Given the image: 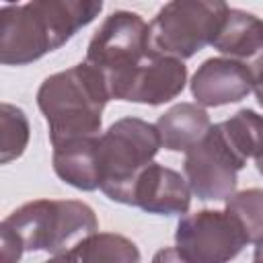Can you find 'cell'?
<instances>
[{
  "mask_svg": "<svg viewBox=\"0 0 263 263\" xmlns=\"http://www.w3.org/2000/svg\"><path fill=\"white\" fill-rule=\"evenodd\" d=\"M162 148L158 129L140 117H121L99 138L101 191L117 203L132 205L140 173Z\"/></svg>",
  "mask_w": 263,
  "mask_h": 263,
  "instance_id": "cell-4",
  "label": "cell"
},
{
  "mask_svg": "<svg viewBox=\"0 0 263 263\" xmlns=\"http://www.w3.org/2000/svg\"><path fill=\"white\" fill-rule=\"evenodd\" d=\"M175 242L189 263H230L249 238L226 210H199L179 220Z\"/></svg>",
  "mask_w": 263,
  "mask_h": 263,
  "instance_id": "cell-7",
  "label": "cell"
},
{
  "mask_svg": "<svg viewBox=\"0 0 263 263\" xmlns=\"http://www.w3.org/2000/svg\"><path fill=\"white\" fill-rule=\"evenodd\" d=\"M29 119L25 111L16 105H0V162L8 164L16 160L29 144Z\"/></svg>",
  "mask_w": 263,
  "mask_h": 263,
  "instance_id": "cell-17",
  "label": "cell"
},
{
  "mask_svg": "<svg viewBox=\"0 0 263 263\" xmlns=\"http://www.w3.org/2000/svg\"><path fill=\"white\" fill-rule=\"evenodd\" d=\"M107 101L111 97L105 78L86 62L47 76L37 90V105L47 121L51 146L101 136Z\"/></svg>",
  "mask_w": 263,
  "mask_h": 263,
  "instance_id": "cell-2",
  "label": "cell"
},
{
  "mask_svg": "<svg viewBox=\"0 0 263 263\" xmlns=\"http://www.w3.org/2000/svg\"><path fill=\"white\" fill-rule=\"evenodd\" d=\"M132 205L160 216L185 214L191 205V189L181 173L164 164L150 162L134 185Z\"/></svg>",
  "mask_w": 263,
  "mask_h": 263,
  "instance_id": "cell-11",
  "label": "cell"
},
{
  "mask_svg": "<svg viewBox=\"0 0 263 263\" xmlns=\"http://www.w3.org/2000/svg\"><path fill=\"white\" fill-rule=\"evenodd\" d=\"M255 78L247 66L230 58L205 60L191 78V95L199 107H222L247 99Z\"/></svg>",
  "mask_w": 263,
  "mask_h": 263,
  "instance_id": "cell-10",
  "label": "cell"
},
{
  "mask_svg": "<svg viewBox=\"0 0 263 263\" xmlns=\"http://www.w3.org/2000/svg\"><path fill=\"white\" fill-rule=\"evenodd\" d=\"M253 263H263V238L259 242H255V255H253Z\"/></svg>",
  "mask_w": 263,
  "mask_h": 263,
  "instance_id": "cell-22",
  "label": "cell"
},
{
  "mask_svg": "<svg viewBox=\"0 0 263 263\" xmlns=\"http://www.w3.org/2000/svg\"><path fill=\"white\" fill-rule=\"evenodd\" d=\"M148 27L150 25L138 12L115 10L88 41L84 62L101 72L109 92L150 51Z\"/></svg>",
  "mask_w": 263,
  "mask_h": 263,
  "instance_id": "cell-6",
  "label": "cell"
},
{
  "mask_svg": "<svg viewBox=\"0 0 263 263\" xmlns=\"http://www.w3.org/2000/svg\"><path fill=\"white\" fill-rule=\"evenodd\" d=\"M0 238H2V251H0V257H2V263H18L21 257H23V242L21 238L14 234L12 228H8L4 222L0 226Z\"/></svg>",
  "mask_w": 263,
  "mask_h": 263,
  "instance_id": "cell-19",
  "label": "cell"
},
{
  "mask_svg": "<svg viewBox=\"0 0 263 263\" xmlns=\"http://www.w3.org/2000/svg\"><path fill=\"white\" fill-rule=\"evenodd\" d=\"M220 125L240 158L257 160L263 156V115H257L251 109H240Z\"/></svg>",
  "mask_w": 263,
  "mask_h": 263,
  "instance_id": "cell-16",
  "label": "cell"
},
{
  "mask_svg": "<svg viewBox=\"0 0 263 263\" xmlns=\"http://www.w3.org/2000/svg\"><path fill=\"white\" fill-rule=\"evenodd\" d=\"M103 2L33 0L4 4L0 10V62L25 66L62 47L78 29L92 23Z\"/></svg>",
  "mask_w": 263,
  "mask_h": 263,
  "instance_id": "cell-1",
  "label": "cell"
},
{
  "mask_svg": "<svg viewBox=\"0 0 263 263\" xmlns=\"http://www.w3.org/2000/svg\"><path fill=\"white\" fill-rule=\"evenodd\" d=\"M247 160L226 140L222 125L216 123L210 127L205 138L185 152V179L191 193L197 199H228L236 189V175L245 168Z\"/></svg>",
  "mask_w": 263,
  "mask_h": 263,
  "instance_id": "cell-8",
  "label": "cell"
},
{
  "mask_svg": "<svg viewBox=\"0 0 263 263\" xmlns=\"http://www.w3.org/2000/svg\"><path fill=\"white\" fill-rule=\"evenodd\" d=\"M226 212L238 220L249 242H259L263 238V189L253 187L234 191L226 199Z\"/></svg>",
  "mask_w": 263,
  "mask_h": 263,
  "instance_id": "cell-18",
  "label": "cell"
},
{
  "mask_svg": "<svg viewBox=\"0 0 263 263\" xmlns=\"http://www.w3.org/2000/svg\"><path fill=\"white\" fill-rule=\"evenodd\" d=\"M212 47L247 66L255 80L263 74V21L259 16L228 8Z\"/></svg>",
  "mask_w": 263,
  "mask_h": 263,
  "instance_id": "cell-12",
  "label": "cell"
},
{
  "mask_svg": "<svg viewBox=\"0 0 263 263\" xmlns=\"http://www.w3.org/2000/svg\"><path fill=\"white\" fill-rule=\"evenodd\" d=\"M228 4L212 0H173L166 2L150 23L148 47L154 53L187 60L205 45H212Z\"/></svg>",
  "mask_w": 263,
  "mask_h": 263,
  "instance_id": "cell-5",
  "label": "cell"
},
{
  "mask_svg": "<svg viewBox=\"0 0 263 263\" xmlns=\"http://www.w3.org/2000/svg\"><path fill=\"white\" fill-rule=\"evenodd\" d=\"M187 82V66L168 55L148 51L142 62L125 74L113 88L111 99L142 103V105H162L177 99Z\"/></svg>",
  "mask_w": 263,
  "mask_h": 263,
  "instance_id": "cell-9",
  "label": "cell"
},
{
  "mask_svg": "<svg viewBox=\"0 0 263 263\" xmlns=\"http://www.w3.org/2000/svg\"><path fill=\"white\" fill-rule=\"evenodd\" d=\"M21 238L25 251L70 253L84 238L99 232L95 210L78 199H35L2 220Z\"/></svg>",
  "mask_w": 263,
  "mask_h": 263,
  "instance_id": "cell-3",
  "label": "cell"
},
{
  "mask_svg": "<svg viewBox=\"0 0 263 263\" xmlns=\"http://www.w3.org/2000/svg\"><path fill=\"white\" fill-rule=\"evenodd\" d=\"M152 263H189V261L177 251V247H166L154 253Z\"/></svg>",
  "mask_w": 263,
  "mask_h": 263,
  "instance_id": "cell-20",
  "label": "cell"
},
{
  "mask_svg": "<svg viewBox=\"0 0 263 263\" xmlns=\"http://www.w3.org/2000/svg\"><path fill=\"white\" fill-rule=\"evenodd\" d=\"M45 263H74V261H72L70 253H64V255H55V257H51V259L45 261Z\"/></svg>",
  "mask_w": 263,
  "mask_h": 263,
  "instance_id": "cell-23",
  "label": "cell"
},
{
  "mask_svg": "<svg viewBox=\"0 0 263 263\" xmlns=\"http://www.w3.org/2000/svg\"><path fill=\"white\" fill-rule=\"evenodd\" d=\"M253 92H255V97H257V103L263 107V74L255 80V88H253Z\"/></svg>",
  "mask_w": 263,
  "mask_h": 263,
  "instance_id": "cell-21",
  "label": "cell"
},
{
  "mask_svg": "<svg viewBox=\"0 0 263 263\" xmlns=\"http://www.w3.org/2000/svg\"><path fill=\"white\" fill-rule=\"evenodd\" d=\"M255 166H257V171H259V175H263V156L255 160Z\"/></svg>",
  "mask_w": 263,
  "mask_h": 263,
  "instance_id": "cell-24",
  "label": "cell"
},
{
  "mask_svg": "<svg viewBox=\"0 0 263 263\" xmlns=\"http://www.w3.org/2000/svg\"><path fill=\"white\" fill-rule=\"evenodd\" d=\"M162 148L171 152H189L199 144L212 127L210 115L197 103H179L158 117L154 123Z\"/></svg>",
  "mask_w": 263,
  "mask_h": 263,
  "instance_id": "cell-14",
  "label": "cell"
},
{
  "mask_svg": "<svg viewBox=\"0 0 263 263\" xmlns=\"http://www.w3.org/2000/svg\"><path fill=\"white\" fill-rule=\"evenodd\" d=\"M74 263H140L134 240L115 232H95L70 251Z\"/></svg>",
  "mask_w": 263,
  "mask_h": 263,
  "instance_id": "cell-15",
  "label": "cell"
},
{
  "mask_svg": "<svg viewBox=\"0 0 263 263\" xmlns=\"http://www.w3.org/2000/svg\"><path fill=\"white\" fill-rule=\"evenodd\" d=\"M99 138L101 136L80 138L53 146V171L64 183L80 191H95L101 187Z\"/></svg>",
  "mask_w": 263,
  "mask_h": 263,
  "instance_id": "cell-13",
  "label": "cell"
}]
</instances>
